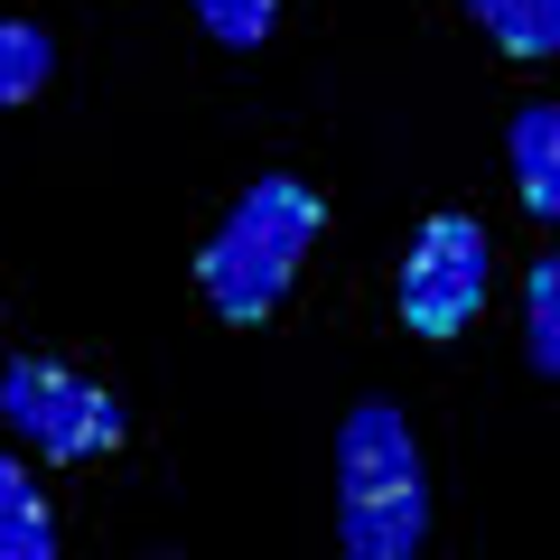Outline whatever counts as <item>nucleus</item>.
Wrapping results in <instances>:
<instances>
[{
    "label": "nucleus",
    "mask_w": 560,
    "mask_h": 560,
    "mask_svg": "<svg viewBox=\"0 0 560 560\" xmlns=\"http://www.w3.org/2000/svg\"><path fill=\"white\" fill-rule=\"evenodd\" d=\"M318 234H327L318 187L253 178L234 206H224V224L206 234V253H197V280H206V300H215V318L261 327L280 300H290V280H300V261H308Z\"/></svg>",
    "instance_id": "obj_1"
},
{
    "label": "nucleus",
    "mask_w": 560,
    "mask_h": 560,
    "mask_svg": "<svg viewBox=\"0 0 560 560\" xmlns=\"http://www.w3.org/2000/svg\"><path fill=\"white\" fill-rule=\"evenodd\" d=\"M430 533V477H420L411 420L393 401H355L337 420V541L346 560H411Z\"/></svg>",
    "instance_id": "obj_2"
},
{
    "label": "nucleus",
    "mask_w": 560,
    "mask_h": 560,
    "mask_svg": "<svg viewBox=\"0 0 560 560\" xmlns=\"http://www.w3.org/2000/svg\"><path fill=\"white\" fill-rule=\"evenodd\" d=\"M0 420L28 448H47V458H113L131 440V411L94 374H75L57 355H10L0 364Z\"/></svg>",
    "instance_id": "obj_3"
},
{
    "label": "nucleus",
    "mask_w": 560,
    "mask_h": 560,
    "mask_svg": "<svg viewBox=\"0 0 560 560\" xmlns=\"http://www.w3.org/2000/svg\"><path fill=\"white\" fill-rule=\"evenodd\" d=\"M486 290H495V243H486L477 215H430L411 243V261H401V327L411 337H467L486 308Z\"/></svg>",
    "instance_id": "obj_4"
},
{
    "label": "nucleus",
    "mask_w": 560,
    "mask_h": 560,
    "mask_svg": "<svg viewBox=\"0 0 560 560\" xmlns=\"http://www.w3.org/2000/svg\"><path fill=\"white\" fill-rule=\"evenodd\" d=\"M504 160H514V197L541 224H560V103H523L504 131Z\"/></svg>",
    "instance_id": "obj_5"
},
{
    "label": "nucleus",
    "mask_w": 560,
    "mask_h": 560,
    "mask_svg": "<svg viewBox=\"0 0 560 560\" xmlns=\"http://www.w3.org/2000/svg\"><path fill=\"white\" fill-rule=\"evenodd\" d=\"M0 560H57V523H47V495L20 458H0Z\"/></svg>",
    "instance_id": "obj_6"
},
{
    "label": "nucleus",
    "mask_w": 560,
    "mask_h": 560,
    "mask_svg": "<svg viewBox=\"0 0 560 560\" xmlns=\"http://www.w3.org/2000/svg\"><path fill=\"white\" fill-rule=\"evenodd\" d=\"M467 20L504 57H560V0H467Z\"/></svg>",
    "instance_id": "obj_7"
},
{
    "label": "nucleus",
    "mask_w": 560,
    "mask_h": 560,
    "mask_svg": "<svg viewBox=\"0 0 560 560\" xmlns=\"http://www.w3.org/2000/svg\"><path fill=\"white\" fill-rule=\"evenodd\" d=\"M523 355L541 383H560V253H541L523 280Z\"/></svg>",
    "instance_id": "obj_8"
},
{
    "label": "nucleus",
    "mask_w": 560,
    "mask_h": 560,
    "mask_svg": "<svg viewBox=\"0 0 560 560\" xmlns=\"http://www.w3.org/2000/svg\"><path fill=\"white\" fill-rule=\"evenodd\" d=\"M47 75H57V38H47L38 20H0V113L28 103Z\"/></svg>",
    "instance_id": "obj_9"
},
{
    "label": "nucleus",
    "mask_w": 560,
    "mask_h": 560,
    "mask_svg": "<svg viewBox=\"0 0 560 560\" xmlns=\"http://www.w3.org/2000/svg\"><path fill=\"white\" fill-rule=\"evenodd\" d=\"M271 10H280V0H197V20H206L215 47H261V38H271Z\"/></svg>",
    "instance_id": "obj_10"
},
{
    "label": "nucleus",
    "mask_w": 560,
    "mask_h": 560,
    "mask_svg": "<svg viewBox=\"0 0 560 560\" xmlns=\"http://www.w3.org/2000/svg\"><path fill=\"white\" fill-rule=\"evenodd\" d=\"M160 560H178V551H160Z\"/></svg>",
    "instance_id": "obj_11"
}]
</instances>
